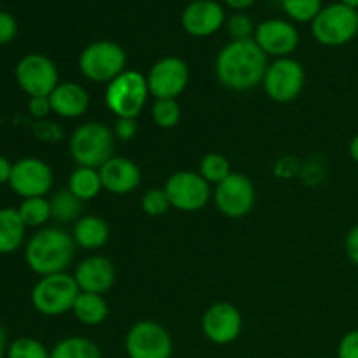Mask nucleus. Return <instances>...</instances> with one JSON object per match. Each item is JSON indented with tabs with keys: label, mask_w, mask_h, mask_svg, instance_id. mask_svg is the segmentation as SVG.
<instances>
[{
	"label": "nucleus",
	"mask_w": 358,
	"mask_h": 358,
	"mask_svg": "<svg viewBox=\"0 0 358 358\" xmlns=\"http://www.w3.org/2000/svg\"><path fill=\"white\" fill-rule=\"evenodd\" d=\"M268 65V56L254 38L231 41L217 55L215 77L227 90L243 93L262 86Z\"/></svg>",
	"instance_id": "obj_1"
},
{
	"label": "nucleus",
	"mask_w": 358,
	"mask_h": 358,
	"mask_svg": "<svg viewBox=\"0 0 358 358\" xmlns=\"http://www.w3.org/2000/svg\"><path fill=\"white\" fill-rule=\"evenodd\" d=\"M72 233L58 226L37 229L24 245V262L38 276L65 273L76 255Z\"/></svg>",
	"instance_id": "obj_2"
},
{
	"label": "nucleus",
	"mask_w": 358,
	"mask_h": 358,
	"mask_svg": "<svg viewBox=\"0 0 358 358\" xmlns=\"http://www.w3.org/2000/svg\"><path fill=\"white\" fill-rule=\"evenodd\" d=\"M150 96L147 76L126 69L107 84L103 93L105 107L117 119H136Z\"/></svg>",
	"instance_id": "obj_3"
},
{
	"label": "nucleus",
	"mask_w": 358,
	"mask_h": 358,
	"mask_svg": "<svg viewBox=\"0 0 358 358\" xmlns=\"http://www.w3.org/2000/svg\"><path fill=\"white\" fill-rule=\"evenodd\" d=\"M114 131L103 122L90 121L77 126L69 140V150L77 166L100 168L114 156Z\"/></svg>",
	"instance_id": "obj_4"
},
{
	"label": "nucleus",
	"mask_w": 358,
	"mask_h": 358,
	"mask_svg": "<svg viewBox=\"0 0 358 358\" xmlns=\"http://www.w3.org/2000/svg\"><path fill=\"white\" fill-rule=\"evenodd\" d=\"M79 292L76 278L66 271L41 276L31 289V306L44 317H62L72 311Z\"/></svg>",
	"instance_id": "obj_5"
},
{
	"label": "nucleus",
	"mask_w": 358,
	"mask_h": 358,
	"mask_svg": "<svg viewBox=\"0 0 358 358\" xmlns=\"http://www.w3.org/2000/svg\"><path fill=\"white\" fill-rule=\"evenodd\" d=\"M311 34L327 48L348 44L358 35V10L341 2L329 3L311 21Z\"/></svg>",
	"instance_id": "obj_6"
},
{
	"label": "nucleus",
	"mask_w": 358,
	"mask_h": 358,
	"mask_svg": "<svg viewBox=\"0 0 358 358\" xmlns=\"http://www.w3.org/2000/svg\"><path fill=\"white\" fill-rule=\"evenodd\" d=\"M128 56L122 45L114 41H96L79 55V70L91 83L108 84L126 70Z\"/></svg>",
	"instance_id": "obj_7"
},
{
	"label": "nucleus",
	"mask_w": 358,
	"mask_h": 358,
	"mask_svg": "<svg viewBox=\"0 0 358 358\" xmlns=\"http://www.w3.org/2000/svg\"><path fill=\"white\" fill-rule=\"evenodd\" d=\"M304 84H306V70L301 62L290 56L269 63L262 80L264 93L276 103H290L296 100L303 93Z\"/></svg>",
	"instance_id": "obj_8"
},
{
	"label": "nucleus",
	"mask_w": 358,
	"mask_h": 358,
	"mask_svg": "<svg viewBox=\"0 0 358 358\" xmlns=\"http://www.w3.org/2000/svg\"><path fill=\"white\" fill-rule=\"evenodd\" d=\"M14 77L23 93L28 96H49L59 84L58 66L49 56L28 52L14 69Z\"/></svg>",
	"instance_id": "obj_9"
},
{
	"label": "nucleus",
	"mask_w": 358,
	"mask_h": 358,
	"mask_svg": "<svg viewBox=\"0 0 358 358\" xmlns=\"http://www.w3.org/2000/svg\"><path fill=\"white\" fill-rule=\"evenodd\" d=\"M128 358H171L173 339L166 327L154 320H138L124 339Z\"/></svg>",
	"instance_id": "obj_10"
},
{
	"label": "nucleus",
	"mask_w": 358,
	"mask_h": 358,
	"mask_svg": "<svg viewBox=\"0 0 358 358\" xmlns=\"http://www.w3.org/2000/svg\"><path fill=\"white\" fill-rule=\"evenodd\" d=\"M164 191L170 199L171 208L187 213L205 208L213 196L208 182L199 173L189 170L170 175L164 184Z\"/></svg>",
	"instance_id": "obj_11"
},
{
	"label": "nucleus",
	"mask_w": 358,
	"mask_h": 358,
	"mask_svg": "<svg viewBox=\"0 0 358 358\" xmlns=\"http://www.w3.org/2000/svg\"><path fill=\"white\" fill-rule=\"evenodd\" d=\"M191 80L189 65L178 56H164L147 73L149 91L156 100H177Z\"/></svg>",
	"instance_id": "obj_12"
},
{
	"label": "nucleus",
	"mask_w": 358,
	"mask_h": 358,
	"mask_svg": "<svg viewBox=\"0 0 358 358\" xmlns=\"http://www.w3.org/2000/svg\"><path fill=\"white\" fill-rule=\"evenodd\" d=\"M215 208L229 219H243L255 206L254 182L245 173H231L215 185L212 196Z\"/></svg>",
	"instance_id": "obj_13"
},
{
	"label": "nucleus",
	"mask_w": 358,
	"mask_h": 358,
	"mask_svg": "<svg viewBox=\"0 0 358 358\" xmlns=\"http://www.w3.org/2000/svg\"><path fill=\"white\" fill-rule=\"evenodd\" d=\"M52 184H55V175L45 161L38 157H21L13 163L9 187L21 199L48 196Z\"/></svg>",
	"instance_id": "obj_14"
},
{
	"label": "nucleus",
	"mask_w": 358,
	"mask_h": 358,
	"mask_svg": "<svg viewBox=\"0 0 358 358\" xmlns=\"http://www.w3.org/2000/svg\"><path fill=\"white\" fill-rule=\"evenodd\" d=\"M201 331L213 345H231L243 331V317L234 304L220 301L205 311L201 318Z\"/></svg>",
	"instance_id": "obj_15"
},
{
	"label": "nucleus",
	"mask_w": 358,
	"mask_h": 358,
	"mask_svg": "<svg viewBox=\"0 0 358 358\" xmlns=\"http://www.w3.org/2000/svg\"><path fill=\"white\" fill-rule=\"evenodd\" d=\"M254 41L266 56L275 59L287 58L299 45V31L292 21L269 17L255 27Z\"/></svg>",
	"instance_id": "obj_16"
},
{
	"label": "nucleus",
	"mask_w": 358,
	"mask_h": 358,
	"mask_svg": "<svg viewBox=\"0 0 358 358\" xmlns=\"http://www.w3.org/2000/svg\"><path fill=\"white\" fill-rule=\"evenodd\" d=\"M180 23L191 37L205 38L224 27L226 10L217 0H192L185 6Z\"/></svg>",
	"instance_id": "obj_17"
},
{
	"label": "nucleus",
	"mask_w": 358,
	"mask_h": 358,
	"mask_svg": "<svg viewBox=\"0 0 358 358\" xmlns=\"http://www.w3.org/2000/svg\"><path fill=\"white\" fill-rule=\"evenodd\" d=\"M73 278L80 292L105 296L115 283V268L105 255H90L76 266Z\"/></svg>",
	"instance_id": "obj_18"
},
{
	"label": "nucleus",
	"mask_w": 358,
	"mask_h": 358,
	"mask_svg": "<svg viewBox=\"0 0 358 358\" xmlns=\"http://www.w3.org/2000/svg\"><path fill=\"white\" fill-rule=\"evenodd\" d=\"M105 191L110 194L124 196L135 191L142 182V171L135 161L122 156H112L98 168Z\"/></svg>",
	"instance_id": "obj_19"
},
{
	"label": "nucleus",
	"mask_w": 358,
	"mask_h": 358,
	"mask_svg": "<svg viewBox=\"0 0 358 358\" xmlns=\"http://www.w3.org/2000/svg\"><path fill=\"white\" fill-rule=\"evenodd\" d=\"M52 112L63 119L83 117L90 108V93L79 83H59L51 94Z\"/></svg>",
	"instance_id": "obj_20"
},
{
	"label": "nucleus",
	"mask_w": 358,
	"mask_h": 358,
	"mask_svg": "<svg viewBox=\"0 0 358 358\" xmlns=\"http://www.w3.org/2000/svg\"><path fill=\"white\" fill-rule=\"evenodd\" d=\"M72 236L77 247L84 248V250H98L110 238V227H108L107 220L101 217L83 215L73 224Z\"/></svg>",
	"instance_id": "obj_21"
},
{
	"label": "nucleus",
	"mask_w": 358,
	"mask_h": 358,
	"mask_svg": "<svg viewBox=\"0 0 358 358\" xmlns=\"http://www.w3.org/2000/svg\"><path fill=\"white\" fill-rule=\"evenodd\" d=\"M27 240V226L21 220L17 208H0V255H10L20 250Z\"/></svg>",
	"instance_id": "obj_22"
},
{
	"label": "nucleus",
	"mask_w": 358,
	"mask_h": 358,
	"mask_svg": "<svg viewBox=\"0 0 358 358\" xmlns=\"http://www.w3.org/2000/svg\"><path fill=\"white\" fill-rule=\"evenodd\" d=\"M72 313L79 324L86 327H96L108 317V304L103 296L91 292H79L73 303Z\"/></svg>",
	"instance_id": "obj_23"
},
{
	"label": "nucleus",
	"mask_w": 358,
	"mask_h": 358,
	"mask_svg": "<svg viewBox=\"0 0 358 358\" xmlns=\"http://www.w3.org/2000/svg\"><path fill=\"white\" fill-rule=\"evenodd\" d=\"M103 189L100 171L96 168L77 166L69 178V191L73 192L80 201H91Z\"/></svg>",
	"instance_id": "obj_24"
},
{
	"label": "nucleus",
	"mask_w": 358,
	"mask_h": 358,
	"mask_svg": "<svg viewBox=\"0 0 358 358\" xmlns=\"http://www.w3.org/2000/svg\"><path fill=\"white\" fill-rule=\"evenodd\" d=\"M49 203H51V215L52 220L59 224H69L83 217V205L84 201H80L73 192L66 189H59L55 194L49 198Z\"/></svg>",
	"instance_id": "obj_25"
},
{
	"label": "nucleus",
	"mask_w": 358,
	"mask_h": 358,
	"mask_svg": "<svg viewBox=\"0 0 358 358\" xmlns=\"http://www.w3.org/2000/svg\"><path fill=\"white\" fill-rule=\"evenodd\" d=\"M51 358H101V352L91 339L70 336L56 343L51 350Z\"/></svg>",
	"instance_id": "obj_26"
},
{
	"label": "nucleus",
	"mask_w": 358,
	"mask_h": 358,
	"mask_svg": "<svg viewBox=\"0 0 358 358\" xmlns=\"http://www.w3.org/2000/svg\"><path fill=\"white\" fill-rule=\"evenodd\" d=\"M17 213H20L21 220L27 226V229L28 227H31V229H42L52 219L51 203H49V199L45 196L21 199L20 206H17Z\"/></svg>",
	"instance_id": "obj_27"
},
{
	"label": "nucleus",
	"mask_w": 358,
	"mask_h": 358,
	"mask_svg": "<svg viewBox=\"0 0 358 358\" xmlns=\"http://www.w3.org/2000/svg\"><path fill=\"white\" fill-rule=\"evenodd\" d=\"M199 175L208 182L210 185H217L222 180H226L233 171H231V163L227 157H224L219 152H208L199 161Z\"/></svg>",
	"instance_id": "obj_28"
},
{
	"label": "nucleus",
	"mask_w": 358,
	"mask_h": 358,
	"mask_svg": "<svg viewBox=\"0 0 358 358\" xmlns=\"http://www.w3.org/2000/svg\"><path fill=\"white\" fill-rule=\"evenodd\" d=\"M287 16L297 23H308L322 10V0H280Z\"/></svg>",
	"instance_id": "obj_29"
},
{
	"label": "nucleus",
	"mask_w": 358,
	"mask_h": 358,
	"mask_svg": "<svg viewBox=\"0 0 358 358\" xmlns=\"http://www.w3.org/2000/svg\"><path fill=\"white\" fill-rule=\"evenodd\" d=\"M6 358H51V352L35 338H17L9 343Z\"/></svg>",
	"instance_id": "obj_30"
},
{
	"label": "nucleus",
	"mask_w": 358,
	"mask_h": 358,
	"mask_svg": "<svg viewBox=\"0 0 358 358\" xmlns=\"http://www.w3.org/2000/svg\"><path fill=\"white\" fill-rule=\"evenodd\" d=\"M182 108L177 100H156L152 105V119L159 128L171 129L180 122Z\"/></svg>",
	"instance_id": "obj_31"
},
{
	"label": "nucleus",
	"mask_w": 358,
	"mask_h": 358,
	"mask_svg": "<svg viewBox=\"0 0 358 358\" xmlns=\"http://www.w3.org/2000/svg\"><path fill=\"white\" fill-rule=\"evenodd\" d=\"M171 208L170 199H168L166 191L159 187L149 189L142 196V210L149 217H161Z\"/></svg>",
	"instance_id": "obj_32"
},
{
	"label": "nucleus",
	"mask_w": 358,
	"mask_h": 358,
	"mask_svg": "<svg viewBox=\"0 0 358 358\" xmlns=\"http://www.w3.org/2000/svg\"><path fill=\"white\" fill-rule=\"evenodd\" d=\"M226 28H227V34L233 41H247V38H254L255 27H254V21H252L250 16L243 13H236L226 21Z\"/></svg>",
	"instance_id": "obj_33"
},
{
	"label": "nucleus",
	"mask_w": 358,
	"mask_h": 358,
	"mask_svg": "<svg viewBox=\"0 0 358 358\" xmlns=\"http://www.w3.org/2000/svg\"><path fill=\"white\" fill-rule=\"evenodd\" d=\"M17 35V21L13 14L0 10V45L13 42Z\"/></svg>",
	"instance_id": "obj_34"
},
{
	"label": "nucleus",
	"mask_w": 358,
	"mask_h": 358,
	"mask_svg": "<svg viewBox=\"0 0 358 358\" xmlns=\"http://www.w3.org/2000/svg\"><path fill=\"white\" fill-rule=\"evenodd\" d=\"M338 358H358V329L343 336L338 345Z\"/></svg>",
	"instance_id": "obj_35"
},
{
	"label": "nucleus",
	"mask_w": 358,
	"mask_h": 358,
	"mask_svg": "<svg viewBox=\"0 0 358 358\" xmlns=\"http://www.w3.org/2000/svg\"><path fill=\"white\" fill-rule=\"evenodd\" d=\"M114 136L122 142H129L136 136L138 133V124H136V119H117L114 124Z\"/></svg>",
	"instance_id": "obj_36"
},
{
	"label": "nucleus",
	"mask_w": 358,
	"mask_h": 358,
	"mask_svg": "<svg viewBox=\"0 0 358 358\" xmlns=\"http://www.w3.org/2000/svg\"><path fill=\"white\" fill-rule=\"evenodd\" d=\"M52 112L49 96L28 98V114L35 119H45Z\"/></svg>",
	"instance_id": "obj_37"
},
{
	"label": "nucleus",
	"mask_w": 358,
	"mask_h": 358,
	"mask_svg": "<svg viewBox=\"0 0 358 358\" xmlns=\"http://www.w3.org/2000/svg\"><path fill=\"white\" fill-rule=\"evenodd\" d=\"M345 250L348 259L352 261V264H355L358 268V224H355V226L348 231V234H346Z\"/></svg>",
	"instance_id": "obj_38"
},
{
	"label": "nucleus",
	"mask_w": 358,
	"mask_h": 358,
	"mask_svg": "<svg viewBox=\"0 0 358 358\" xmlns=\"http://www.w3.org/2000/svg\"><path fill=\"white\" fill-rule=\"evenodd\" d=\"M10 171H13V163L6 156H0V185H9Z\"/></svg>",
	"instance_id": "obj_39"
},
{
	"label": "nucleus",
	"mask_w": 358,
	"mask_h": 358,
	"mask_svg": "<svg viewBox=\"0 0 358 358\" xmlns=\"http://www.w3.org/2000/svg\"><path fill=\"white\" fill-rule=\"evenodd\" d=\"M226 6H229L234 10H245L255 3V0H224Z\"/></svg>",
	"instance_id": "obj_40"
},
{
	"label": "nucleus",
	"mask_w": 358,
	"mask_h": 358,
	"mask_svg": "<svg viewBox=\"0 0 358 358\" xmlns=\"http://www.w3.org/2000/svg\"><path fill=\"white\" fill-rule=\"evenodd\" d=\"M7 348H9V343H7V331L2 324H0V358L6 357Z\"/></svg>",
	"instance_id": "obj_41"
},
{
	"label": "nucleus",
	"mask_w": 358,
	"mask_h": 358,
	"mask_svg": "<svg viewBox=\"0 0 358 358\" xmlns=\"http://www.w3.org/2000/svg\"><path fill=\"white\" fill-rule=\"evenodd\" d=\"M348 150H350V156H352V159L358 164V133L355 136H353L352 140H350Z\"/></svg>",
	"instance_id": "obj_42"
},
{
	"label": "nucleus",
	"mask_w": 358,
	"mask_h": 358,
	"mask_svg": "<svg viewBox=\"0 0 358 358\" xmlns=\"http://www.w3.org/2000/svg\"><path fill=\"white\" fill-rule=\"evenodd\" d=\"M341 3H345V6L348 7H353V9H358V0H341Z\"/></svg>",
	"instance_id": "obj_43"
}]
</instances>
